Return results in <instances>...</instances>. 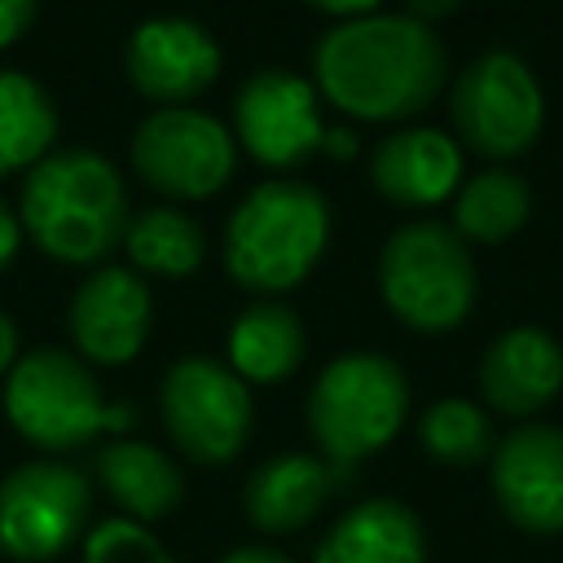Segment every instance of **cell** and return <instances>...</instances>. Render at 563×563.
<instances>
[{"label":"cell","mask_w":563,"mask_h":563,"mask_svg":"<svg viewBox=\"0 0 563 563\" xmlns=\"http://www.w3.org/2000/svg\"><path fill=\"white\" fill-rule=\"evenodd\" d=\"M4 418L31 449L70 453L101 431H128L136 413L123 400L110 405L75 352L35 347L22 352L4 378Z\"/></svg>","instance_id":"5"},{"label":"cell","mask_w":563,"mask_h":563,"mask_svg":"<svg viewBox=\"0 0 563 563\" xmlns=\"http://www.w3.org/2000/svg\"><path fill=\"white\" fill-rule=\"evenodd\" d=\"M378 295L405 330H457L479 295L471 246L453 233V224L440 220L400 224L378 251Z\"/></svg>","instance_id":"6"},{"label":"cell","mask_w":563,"mask_h":563,"mask_svg":"<svg viewBox=\"0 0 563 563\" xmlns=\"http://www.w3.org/2000/svg\"><path fill=\"white\" fill-rule=\"evenodd\" d=\"M123 70L141 97L158 106H185L216 84L220 44L194 18H145L128 35Z\"/></svg>","instance_id":"14"},{"label":"cell","mask_w":563,"mask_h":563,"mask_svg":"<svg viewBox=\"0 0 563 563\" xmlns=\"http://www.w3.org/2000/svg\"><path fill=\"white\" fill-rule=\"evenodd\" d=\"M40 0H0V48L18 44L31 26H35Z\"/></svg>","instance_id":"26"},{"label":"cell","mask_w":563,"mask_h":563,"mask_svg":"<svg viewBox=\"0 0 563 563\" xmlns=\"http://www.w3.org/2000/svg\"><path fill=\"white\" fill-rule=\"evenodd\" d=\"M132 167L150 189L167 198L202 202L233 180L238 141L207 110L158 106L132 132Z\"/></svg>","instance_id":"10"},{"label":"cell","mask_w":563,"mask_h":563,"mask_svg":"<svg viewBox=\"0 0 563 563\" xmlns=\"http://www.w3.org/2000/svg\"><path fill=\"white\" fill-rule=\"evenodd\" d=\"M418 444L427 449V457H435L444 466H475V462L493 457V449H497L488 413L462 396H444L422 413Z\"/></svg>","instance_id":"24"},{"label":"cell","mask_w":563,"mask_h":563,"mask_svg":"<svg viewBox=\"0 0 563 563\" xmlns=\"http://www.w3.org/2000/svg\"><path fill=\"white\" fill-rule=\"evenodd\" d=\"M321 150H325L330 158H352V154H356V132H347V128H325Z\"/></svg>","instance_id":"32"},{"label":"cell","mask_w":563,"mask_h":563,"mask_svg":"<svg viewBox=\"0 0 563 563\" xmlns=\"http://www.w3.org/2000/svg\"><path fill=\"white\" fill-rule=\"evenodd\" d=\"M22 233L57 264H101L128 233V189L119 167L84 145L53 150L22 176Z\"/></svg>","instance_id":"2"},{"label":"cell","mask_w":563,"mask_h":563,"mask_svg":"<svg viewBox=\"0 0 563 563\" xmlns=\"http://www.w3.org/2000/svg\"><path fill=\"white\" fill-rule=\"evenodd\" d=\"M220 563H295V559L282 554L277 545H233Z\"/></svg>","instance_id":"29"},{"label":"cell","mask_w":563,"mask_h":563,"mask_svg":"<svg viewBox=\"0 0 563 563\" xmlns=\"http://www.w3.org/2000/svg\"><path fill=\"white\" fill-rule=\"evenodd\" d=\"M563 387V347L541 325L501 330L479 356V391L506 418L541 413Z\"/></svg>","instance_id":"16"},{"label":"cell","mask_w":563,"mask_h":563,"mask_svg":"<svg viewBox=\"0 0 563 563\" xmlns=\"http://www.w3.org/2000/svg\"><path fill=\"white\" fill-rule=\"evenodd\" d=\"M369 185L409 211L440 207L462 185V145L440 128H400L374 145Z\"/></svg>","instance_id":"15"},{"label":"cell","mask_w":563,"mask_h":563,"mask_svg":"<svg viewBox=\"0 0 563 563\" xmlns=\"http://www.w3.org/2000/svg\"><path fill=\"white\" fill-rule=\"evenodd\" d=\"M457 9H462V0H405V13L418 22H435V18H449Z\"/></svg>","instance_id":"31"},{"label":"cell","mask_w":563,"mask_h":563,"mask_svg":"<svg viewBox=\"0 0 563 563\" xmlns=\"http://www.w3.org/2000/svg\"><path fill=\"white\" fill-rule=\"evenodd\" d=\"M488 484L501 515L523 532H563V427L523 422L497 440Z\"/></svg>","instance_id":"13"},{"label":"cell","mask_w":563,"mask_h":563,"mask_svg":"<svg viewBox=\"0 0 563 563\" xmlns=\"http://www.w3.org/2000/svg\"><path fill=\"white\" fill-rule=\"evenodd\" d=\"M158 418L167 440L198 466H229L255 427L251 387L211 356H180L158 383Z\"/></svg>","instance_id":"7"},{"label":"cell","mask_w":563,"mask_h":563,"mask_svg":"<svg viewBox=\"0 0 563 563\" xmlns=\"http://www.w3.org/2000/svg\"><path fill=\"white\" fill-rule=\"evenodd\" d=\"M84 563H176L167 545L136 519H101L84 537Z\"/></svg>","instance_id":"25"},{"label":"cell","mask_w":563,"mask_h":563,"mask_svg":"<svg viewBox=\"0 0 563 563\" xmlns=\"http://www.w3.org/2000/svg\"><path fill=\"white\" fill-rule=\"evenodd\" d=\"M18 246H22V220H18V211H9V202L0 198V273L13 264Z\"/></svg>","instance_id":"27"},{"label":"cell","mask_w":563,"mask_h":563,"mask_svg":"<svg viewBox=\"0 0 563 563\" xmlns=\"http://www.w3.org/2000/svg\"><path fill=\"white\" fill-rule=\"evenodd\" d=\"M97 479L110 493V501L123 510V519H136L145 528L167 519L185 497V479L176 462L145 440H110L97 453Z\"/></svg>","instance_id":"19"},{"label":"cell","mask_w":563,"mask_h":563,"mask_svg":"<svg viewBox=\"0 0 563 563\" xmlns=\"http://www.w3.org/2000/svg\"><path fill=\"white\" fill-rule=\"evenodd\" d=\"M330 242V202L308 180H260L224 220V273L255 295L295 290Z\"/></svg>","instance_id":"3"},{"label":"cell","mask_w":563,"mask_h":563,"mask_svg":"<svg viewBox=\"0 0 563 563\" xmlns=\"http://www.w3.org/2000/svg\"><path fill=\"white\" fill-rule=\"evenodd\" d=\"M457 141L484 158H519L545 128V92L519 53L493 48L462 66L449 92Z\"/></svg>","instance_id":"8"},{"label":"cell","mask_w":563,"mask_h":563,"mask_svg":"<svg viewBox=\"0 0 563 563\" xmlns=\"http://www.w3.org/2000/svg\"><path fill=\"white\" fill-rule=\"evenodd\" d=\"M308 9H317V13H330V18H339V22H347V18H365V13H378V4L383 0H303Z\"/></svg>","instance_id":"28"},{"label":"cell","mask_w":563,"mask_h":563,"mask_svg":"<svg viewBox=\"0 0 563 563\" xmlns=\"http://www.w3.org/2000/svg\"><path fill=\"white\" fill-rule=\"evenodd\" d=\"M308 334L295 308L260 299L229 325V369L242 383H282L303 365Z\"/></svg>","instance_id":"20"},{"label":"cell","mask_w":563,"mask_h":563,"mask_svg":"<svg viewBox=\"0 0 563 563\" xmlns=\"http://www.w3.org/2000/svg\"><path fill=\"white\" fill-rule=\"evenodd\" d=\"M334 488H339V475L330 471L325 457H317V453H273L268 462H260L246 475L242 510L260 532L286 537V532L308 528L321 515V506L330 501Z\"/></svg>","instance_id":"17"},{"label":"cell","mask_w":563,"mask_h":563,"mask_svg":"<svg viewBox=\"0 0 563 563\" xmlns=\"http://www.w3.org/2000/svg\"><path fill=\"white\" fill-rule=\"evenodd\" d=\"M409 418V378L383 352L334 356L308 391V435L339 475V484L378 449H387Z\"/></svg>","instance_id":"4"},{"label":"cell","mask_w":563,"mask_h":563,"mask_svg":"<svg viewBox=\"0 0 563 563\" xmlns=\"http://www.w3.org/2000/svg\"><path fill=\"white\" fill-rule=\"evenodd\" d=\"M123 251L136 273L150 277H189L207 260V233L189 211L176 207H150L128 220Z\"/></svg>","instance_id":"23"},{"label":"cell","mask_w":563,"mask_h":563,"mask_svg":"<svg viewBox=\"0 0 563 563\" xmlns=\"http://www.w3.org/2000/svg\"><path fill=\"white\" fill-rule=\"evenodd\" d=\"M449 75L440 35L409 13H365L334 22L312 48V88L365 123L422 114Z\"/></svg>","instance_id":"1"},{"label":"cell","mask_w":563,"mask_h":563,"mask_svg":"<svg viewBox=\"0 0 563 563\" xmlns=\"http://www.w3.org/2000/svg\"><path fill=\"white\" fill-rule=\"evenodd\" d=\"M528 211H532L528 180L515 176L510 167H484L466 176L453 194V233L462 242L497 246L528 224Z\"/></svg>","instance_id":"22"},{"label":"cell","mask_w":563,"mask_h":563,"mask_svg":"<svg viewBox=\"0 0 563 563\" xmlns=\"http://www.w3.org/2000/svg\"><path fill=\"white\" fill-rule=\"evenodd\" d=\"M150 321H154L150 286L141 282L136 268H123V264L92 268L66 303L70 343L79 361H92V365H128L145 347Z\"/></svg>","instance_id":"12"},{"label":"cell","mask_w":563,"mask_h":563,"mask_svg":"<svg viewBox=\"0 0 563 563\" xmlns=\"http://www.w3.org/2000/svg\"><path fill=\"white\" fill-rule=\"evenodd\" d=\"M57 132L62 119L44 84L0 66V176L31 172L40 158H48Z\"/></svg>","instance_id":"21"},{"label":"cell","mask_w":563,"mask_h":563,"mask_svg":"<svg viewBox=\"0 0 563 563\" xmlns=\"http://www.w3.org/2000/svg\"><path fill=\"white\" fill-rule=\"evenodd\" d=\"M22 347H18V325L9 312H0V378H9V369L18 365Z\"/></svg>","instance_id":"30"},{"label":"cell","mask_w":563,"mask_h":563,"mask_svg":"<svg viewBox=\"0 0 563 563\" xmlns=\"http://www.w3.org/2000/svg\"><path fill=\"white\" fill-rule=\"evenodd\" d=\"M312 563H427V532L405 501L365 497L325 528Z\"/></svg>","instance_id":"18"},{"label":"cell","mask_w":563,"mask_h":563,"mask_svg":"<svg viewBox=\"0 0 563 563\" xmlns=\"http://www.w3.org/2000/svg\"><path fill=\"white\" fill-rule=\"evenodd\" d=\"M92 484L57 457H35L0 479V554L13 563H53L88 537Z\"/></svg>","instance_id":"9"},{"label":"cell","mask_w":563,"mask_h":563,"mask_svg":"<svg viewBox=\"0 0 563 563\" xmlns=\"http://www.w3.org/2000/svg\"><path fill=\"white\" fill-rule=\"evenodd\" d=\"M321 92L312 79L264 66L233 97V141L273 172H290L321 150Z\"/></svg>","instance_id":"11"}]
</instances>
